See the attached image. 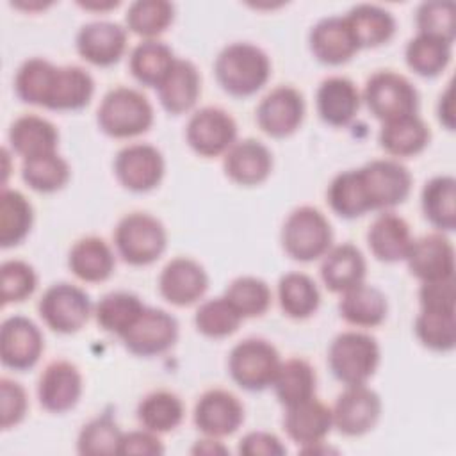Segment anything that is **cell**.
Instances as JSON below:
<instances>
[{
    "mask_svg": "<svg viewBox=\"0 0 456 456\" xmlns=\"http://www.w3.org/2000/svg\"><path fill=\"white\" fill-rule=\"evenodd\" d=\"M2 303H18L32 296L37 285L36 271L25 260H5L2 262Z\"/></svg>",
    "mask_w": 456,
    "mask_h": 456,
    "instance_id": "cell-51",
    "label": "cell"
},
{
    "mask_svg": "<svg viewBox=\"0 0 456 456\" xmlns=\"http://www.w3.org/2000/svg\"><path fill=\"white\" fill-rule=\"evenodd\" d=\"M454 2H422L415 11L419 34L435 36L449 43L454 41Z\"/></svg>",
    "mask_w": 456,
    "mask_h": 456,
    "instance_id": "cell-50",
    "label": "cell"
},
{
    "mask_svg": "<svg viewBox=\"0 0 456 456\" xmlns=\"http://www.w3.org/2000/svg\"><path fill=\"white\" fill-rule=\"evenodd\" d=\"M419 301H420V308L454 312V305H456L454 278L422 281L419 289Z\"/></svg>",
    "mask_w": 456,
    "mask_h": 456,
    "instance_id": "cell-53",
    "label": "cell"
},
{
    "mask_svg": "<svg viewBox=\"0 0 456 456\" xmlns=\"http://www.w3.org/2000/svg\"><path fill=\"white\" fill-rule=\"evenodd\" d=\"M9 142L20 157L32 159L57 151L59 132L46 118L23 114L12 121L9 128Z\"/></svg>",
    "mask_w": 456,
    "mask_h": 456,
    "instance_id": "cell-29",
    "label": "cell"
},
{
    "mask_svg": "<svg viewBox=\"0 0 456 456\" xmlns=\"http://www.w3.org/2000/svg\"><path fill=\"white\" fill-rule=\"evenodd\" d=\"M429 126L417 114L385 121L378 134L379 146L394 157H413L429 144Z\"/></svg>",
    "mask_w": 456,
    "mask_h": 456,
    "instance_id": "cell-31",
    "label": "cell"
},
{
    "mask_svg": "<svg viewBox=\"0 0 456 456\" xmlns=\"http://www.w3.org/2000/svg\"><path fill=\"white\" fill-rule=\"evenodd\" d=\"M182 399L169 390H155L146 394L137 404V420L144 429L157 435L169 433L180 426L183 419Z\"/></svg>",
    "mask_w": 456,
    "mask_h": 456,
    "instance_id": "cell-35",
    "label": "cell"
},
{
    "mask_svg": "<svg viewBox=\"0 0 456 456\" xmlns=\"http://www.w3.org/2000/svg\"><path fill=\"white\" fill-rule=\"evenodd\" d=\"M326 198L331 210L346 219L358 217L370 210L358 169H346L335 175L328 185Z\"/></svg>",
    "mask_w": 456,
    "mask_h": 456,
    "instance_id": "cell-43",
    "label": "cell"
},
{
    "mask_svg": "<svg viewBox=\"0 0 456 456\" xmlns=\"http://www.w3.org/2000/svg\"><path fill=\"white\" fill-rule=\"evenodd\" d=\"M189 146L201 157H217L237 141V123L221 107H201L187 121Z\"/></svg>",
    "mask_w": 456,
    "mask_h": 456,
    "instance_id": "cell-10",
    "label": "cell"
},
{
    "mask_svg": "<svg viewBox=\"0 0 456 456\" xmlns=\"http://www.w3.org/2000/svg\"><path fill=\"white\" fill-rule=\"evenodd\" d=\"M333 242V230L328 217L315 207L294 208L281 226V244L289 256L299 262L321 258Z\"/></svg>",
    "mask_w": 456,
    "mask_h": 456,
    "instance_id": "cell-5",
    "label": "cell"
},
{
    "mask_svg": "<svg viewBox=\"0 0 456 456\" xmlns=\"http://www.w3.org/2000/svg\"><path fill=\"white\" fill-rule=\"evenodd\" d=\"M0 426L2 429H9L18 426L25 415H27V408H28V397L25 388L11 379V378H2L0 379Z\"/></svg>",
    "mask_w": 456,
    "mask_h": 456,
    "instance_id": "cell-52",
    "label": "cell"
},
{
    "mask_svg": "<svg viewBox=\"0 0 456 456\" xmlns=\"http://www.w3.org/2000/svg\"><path fill=\"white\" fill-rule=\"evenodd\" d=\"M351 36L360 48H374L392 39L395 18L392 12L376 4H356L344 16Z\"/></svg>",
    "mask_w": 456,
    "mask_h": 456,
    "instance_id": "cell-28",
    "label": "cell"
},
{
    "mask_svg": "<svg viewBox=\"0 0 456 456\" xmlns=\"http://www.w3.org/2000/svg\"><path fill=\"white\" fill-rule=\"evenodd\" d=\"M166 171V162L153 144L134 142L116 153L114 175L118 182L134 192H148L155 189Z\"/></svg>",
    "mask_w": 456,
    "mask_h": 456,
    "instance_id": "cell-11",
    "label": "cell"
},
{
    "mask_svg": "<svg viewBox=\"0 0 456 456\" xmlns=\"http://www.w3.org/2000/svg\"><path fill=\"white\" fill-rule=\"evenodd\" d=\"M57 66L43 57L27 59L16 71L14 77V91L16 96L32 105L46 107L53 80H55Z\"/></svg>",
    "mask_w": 456,
    "mask_h": 456,
    "instance_id": "cell-40",
    "label": "cell"
},
{
    "mask_svg": "<svg viewBox=\"0 0 456 456\" xmlns=\"http://www.w3.org/2000/svg\"><path fill=\"white\" fill-rule=\"evenodd\" d=\"M121 436L123 433L116 420L109 413H103L82 426L77 438V451L84 456L118 454Z\"/></svg>",
    "mask_w": 456,
    "mask_h": 456,
    "instance_id": "cell-48",
    "label": "cell"
},
{
    "mask_svg": "<svg viewBox=\"0 0 456 456\" xmlns=\"http://www.w3.org/2000/svg\"><path fill=\"white\" fill-rule=\"evenodd\" d=\"M438 119L447 130L454 128V109H452V87H451V84H447L445 91L440 94Z\"/></svg>",
    "mask_w": 456,
    "mask_h": 456,
    "instance_id": "cell-56",
    "label": "cell"
},
{
    "mask_svg": "<svg viewBox=\"0 0 456 456\" xmlns=\"http://www.w3.org/2000/svg\"><path fill=\"white\" fill-rule=\"evenodd\" d=\"M191 452L192 454H224L228 451L217 440L208 436L205 440H198L196 445L191 449Z\"/></svg>",
    "mask_w": 456,
    "mask_h": 456,
    "instance_id": "cell-57",
    "label": "cell"
},
{
    "mask_svg": "<svg viewBox=\"0 0 456 456\" xmlns=\"http://www.w3.org/2000/svg\"><path fill=\"white\" fill-rule=\"evenodd\" d=\"M404 260L410 273L420 281L454 278V248L444 233L413 239Z\"/></svg>",
    "mask_w": 456,
    "mask_h": 456,
    "instance_id": "cell-20",
    "label": "cell"
},
{
    "mask_svg": "<svg viewBox=\"0 0 456 456\" xmlns=\"http://www.w3.org/2000/svg\"><path fill=\"white\" fill-rule=\"evenodd\" d=\"M381 415L379 395L363 385H347L331 408L333 426L346 436H362L369 433Z\"/></svg>",
    "mask_w": 456,
    "mask_h": 456,
    "instance_id": "cell-12",
    "label": "cell"
},
{
    "mask_svg": "<svg viewBox=\"0 0 456 456\" xmlns=\"http://www.w3.org/2000/svg\"><path fill=\"white\" fill-rule=\"evenodd\" d=\"M208 287V276L200 262L189 256L171 258L159 274L160 296L176 306L196 303Z\"/></svg>",
    "mask_w": 456,
    "mask_h": 456,
    "instance_id": "cell-17",
    "label": "cell"
},
{
    "mask_svg": "<svg viewBox=\"0 0 456 456\" xmlns=\"http://www.w3.org/2000/svg\"><path fill=\"white\" fill-rule=\"evenodd\" d=\"M192 419L203 435L223 438L239 429L244 420V406L230 390L212 388L198 397Z\"/></svg>",
    "mask_w": 456,
    "mask_h": 456,
    "instance_id": "cell-16",
    "label": "cell"
},
{
    "mask_svg": "<svg viewBox=\"0 0 456 456\" xmlns=\"http://www.w3.org/2000/svg\"><path fill=\"white\" fill-rule=\"evenodd\" d=\"M96 121L100 130L110 137H135L151 126L153 107L141 91L118 86L102 98Z\"/></svg>",
    "mask_w": 456,
    "mask_h": 456,
    "instance_id": "cell-2",
    "label": "cell"
},
{
    "mask_svg": "<svg viewBox=\"0 0 456 456\" xmlns=\"http://www.w3.org/2000/svg\"><path fill=\"white\" fill-rule=\"evenodd\" d=\"M280 363L278 349L260 337H249L237 342L228 356L232 379L249 392H260L273 385Z\"/></svg>",
    "mask_w": 456,
    "mask_h": 456,
    "instance_id": "cell-7",
    "label": "cell"
},
{
    "mask_svg": "<svg viewBox=\"0 0 456 456\" xmlns=\"http://www.w3.org/2000/svg\"><path fill=\"white\" fill-rule=\"evenodd\" d=\"M360 91L347 77L324 78L315 94L317 114L331 126H346L353 121L360 109Z\"/></svg>",
    "mask_w": 456,
    "mask_h": 456,
    "instance_id": "cell-24",
    "label": "cell"
},
{
    "mask_svg": "<svg viewBox=\"0 0 456 456\" xmlns=\"http://www.w3.org/2000/svg\"><path fill=\"white\" fill-rule=\"evenodd\" d=\"M34 208L30 201L16 189L4 187L0 192V244L12 248L30 232Z\"/></svg>",
    "mask_w": 456,
    "mask_h": 456,
    "instance_id": "cell-39",
    "label": "cell"
},
{
    "mask_svg": "<svg viewBox=\"0 0 456 456\" xmlns=\"http://www.w3.org/2000/svg\"><path fill=\"white\" fill-rule=\"evenodd\" d=\"M239 452L246 456H280L287 449L274 433L251 431L240 438Z\"/></svg>",
    "mask_w": 456,
    "mask_h": 456,
    "instance_id": "cell-54",
    "label": "cell"
},
{
    "mask_svg": "<svg viewBox=\"0 0 456 456\" xmlns=\"http://www.w3.org/2000/svg\"><path fill=\"white\" fill-rule=\"evenodd\" d=\"M387 297L385 294L367 283H358L342 292L338 301V312L344 321L360 328H372L385 321L387 317Z\"/></svg>",
    "mask_w": 456,
    "mask_h": 456,
    "instance_id": "cell-32",
    "label": "cell"
},
{
    "mask_svg": "<svg viewBox=\"0 0 456 456\" xmlns=\"http://www.w3.org/2000/svg\"><path fill=\"white\" fill-rule=\"evenodd\" d=\"M315 369L303 358H289L280 363L273 379L278 401L287 408L315 395Z\"/></svg>",
    "mask_w": 456,
    "mask_h": 456,
    "instance_id": "cell-38",
    "label": "cell"
},
{
    "mask_svg": "<svg viewBox=\"0 0 456 456\" xmlns=\"http://www.w3.org/2000/svg\"><path fill=\"white\" fill-rule=\"evenodd\" d=\"M223 169L239 185H258L273 171V153L262 141L246 137L226 150Z\"/></svg>",
    "mask_w": 456,
    "mask_h": 456,
    "instance_id": "cell-21",
    "label": "cell"
},
{
    "mask_svg": "<svg viewBox=\"0 0 456 456\" xmlns=\"http://www.w3.org/2000/svg\"><path fill=\"white\" fill-rule=\"evenodd\" d=\"M43 349V333L32 319L25 315L4 319L0 328V358L5 367L14 370L32 369Z\"/></svg>",
    "mask_w": 456,
    "mask_h": 456,
    "instance_id": "cell-14",
    "label": "cell"
},
{
    "mask_svg": "<svg viewBox=\"0 0 456 456\" xmlns=\"http://www.w3.org/2000/svg\"><path fill=\"white\" fill-rule=\"evenodd\" d=\"M175 18V5L167 0H135L125 12L126 27L146 39L162 34Z\"/></svg>",
    "mask_w": 456,
    "mask_h": 456,
    "instance_id": "cell-45",
    "label": "cell"
},
{
    "mask_svg": "<svg viewBox=\"0 0 456 456\" xmlns=\"http://www.w3.org/2000/svg\"><path fill=\"white\" fill-rule=\"evenodd\" d=\"M114 244L126 264L148 265L164 253L167 233L160 219L148 212L135 210L118 221Z\"/></svg>",
    "mask_w": 456,
    "mask_h": 456,
    "instance_id": "cell-4",
    "label": "cell"
},
{
    "mask_svg": "<svg viewBox=\"0 0 456 456\" xmlns=\"http://www.w3.org/2000/svg\"><path fill=\"white\" fill-rule=\"evenodd\" d=\"M68 265L78 280L98 283L112 274L116 260L110 246L102 237L87 235L71 246Z\"/></svg>",
    "mask_w": 456,
    "mask_h": 456,
    "instance_id": "cell-30",
    "label": "cell"
},
{
    "mask_svg": "<svg viewBox=\"0 0 456 456\" xmlns=\"http://www.w3.org/2000/svg\"><path fill=\"white\" fill-rule=\"evenodd\" d=\"M78 55L94 66H112L126 48V30L109 20L82 25L75 37Z\"/></svg>",
    "mask_w": 456,
    "mask_h": 456,
    "instance_id": "cell-19",
    "label": "cell"
},
{
    "mask_svg": "<svg viewBox=\"0 0 456 456\" xmlns=\"http://www.w3.org/2000/svg\"><path fill=\"white\" fill-rule=\"evenodd\" d=\"M242 319L244 317L239 314V310L224 296L203 301L194 314L196 330L210 338L232 335L237 331Z\"/></svg>",
    "mask_w": 456,
    "mask_h": 456,
    "instance_id": "cell-47",
    "label": "cell"
},
{
    "mask_svg": "<svg viewBox=\"0 0 456 456\" xmlns=\"http://www.w3.org/2000/svg\"><path fill=\"white\" fill-rule=\"evenodd\" d=\"M78 5L84 7V9H91V11H109L112 7H118L119 2H112V0L96 2V0H91V2H78Z\"/></svg>",
    "mask_w": 456,
    "mask_h": 456,
    "instance_id": "cell-58",
    "label": "cell"
},
{
    "mask_svg": "<svg viewBox=\"0 0 456 456\" xmlns=\"http://www.w3.org/2000/svg\"><path fill=\"white\" fill-rule=\"evenodd\" d=\"M256 123L271 137L294 134L305 118V98L292 86H276L256 107Z\"/></svg>",
    "mask_w": 456,
    "mask_h": 456,
    "instance_id": "cell-15",
    "label": "cell"
},
{
    "mask_svg": "<svg viewBox=\"0 0 456 456\" xmlns=\"http://www.w3.org/2000/svg\"><path fill=\"white\" fill-rule=\"evenodd\" d=\"M411 242L410 224L395 212L379 214L367 230L369 249L381 262L404 260Z\"/></svg>",
    "mask_w": 456,
    "mask_h": 456,
    "instance_id": "cell-26",
    "label": "cell"
},
{
    "mask_svg": "<svg viewBox=\"0 0 456 456\" xmlns=\"http://www.w3.org/2000/svg\"><path fill=\"white\" fill-rule=\"evenodd\" d=\"M146 306L141 297L128 290H114L105 294L94 306V317L100 328L119 338L128 331V328L139 319Z\"/></svg>",
    "mask_w": 456,
    "mask_h": 456,
    "instance_id": "cell-37",
    "label": "cell"
},
{
    "mask_svg": "<svg viewBox=\"0 0 456 456\" xmlns=\"http://www.w3.org/2000/svg\"><path fill=\"white\" fill-rule=\"evenodd\" d=\"M328 365L344 385H363L379 365L378 340L363 331H342L328 347Z\"/></svg>",
    "mask_w": 456,
    "mask_h": 456,
    "instance_id": "cell-3",
    "label": "cell"
},
{
    "mask_svg": "<svg viewBox=\"0 0 456 456\" xmlns=\"http://www.w3.org/2000/svg\"><path fill=\"white\" fill-rule=\"evenodd\" d=\"M451 55L452 43L428 34H417L404 48L408 68L420 77H436L442 73L447 68Z\"/></svg>",
    "mask_w": 456,
    "mask_h": 456,
    "instance_id": "cell-41",
    "label": "cell"
},
{
    "mask_svg": "<svg viewBox=\"0 0 456 456\" xmlns=\"http://www.w3.org/2000/svg\"><path fill=\"white\" fill-rule=\"evenodd\" d=\"M160 105L169 114H183L191 110L201 93V78L198 68L187 59H176L157 86Z\"/></svg>",
    "mask_w": 456,
    "mask_h": 456,
    "instance_id": "cell-25",
    "label": "cell"
},
{
    "mask_svg": "<svg viewBox=\"0 0 456 456\" xmlns=\"http://www.w3.org/2000/svg\"><path fill=\"white\" fill-rule=\"evenodd\" d=\"M94 93L91 73L80 66H57L53 87L46 103L52 110H78L86 107Z\"/></svg>",
    "mask_w": 456,
    "mask_h": 456,
    "instance_id": "cell-33",
    "label": "cell"
},
{
    "mask_svg": "<svg viewBox=\"0 0 456 456\" xmlns=\"http://www.w3.org/2000/svg\"><path fill=\"white\" fill-rule=\"evenodd\" d=\"M281 310L292 319H306L319 308L321 294L315 281L305 273H287L278 281Z\"/></svg>",
    "mask_w": 456,
    "mask_h": 456,
    "instance_id": "cell-42",
    "label": "cell"
},
{
    "mask_svg": "<svg viewBox=\"0 0 456 456\" xmlns=\"http://www.w3.org/2000/svg\"><path fill=\"white\" fill-rule=\"evenodd\" d=\"M358 171L370 210L401 205L411 191V173L395 159H374Z\"/></svg>",
    "mask_w": 456,
    "mask_h": 456,
    "instance_id": "cell-9",
    "label": "cell"
},
{
    "mask_svg": "<svg viewBox=\"0 0 456 456\" xmlns=\"http://www.w3.org/2000/svg\"><path fill=\"white\" fill-rule=\"evenodd\" d=\"M224 297L242 317H258L265 314L271 305V289L262 278L239 276L230 281Z\"/></svg>",
    "mask_w": 456,
    "mask_h": 456,
    "instance_id": "cell-49",
    "label": "cell"
},
{
    "mask_svg": "<svg viewBox=\"0 0 456 456\" xmlns=\"http://www.w3.org/2000/svg\"><path fill=\"white\" fill-rule=\"evenodd\" d=\"M283 428L289 438L297 445H303V449L319 445L333 428L331 408L312 395L301 403L287 406Z\"/></svg>",
    "mask_w": 456,
    "mask_h": 456,
    "instance_id": "cell-22",
    "label": "cell"
},
{
    "mask_svg": "<svg viewBox=\"0 0 456 456\" xmlns=\"http://www.w3.org/2000/svg\"><path fill=\"white\" fill-rule=\"evenodd\" d=\"M175 61L173 50L164 41L144 39L130 52V71L137 82L157 87Z\"/></svg>",
    "mask_w": 456,
    "mask_h": 456,
    "instance_id": "cell-36",
    "label": "cell"
},
{
    "mask_svg": "<svg viewBox=\"0 0 456 456\" xmlns=\"http://www.w3.org/2000/svg\"><path fill=\"white\" fill-rule=\"evenodd\" d=\"M178 338L176 319L162 310L146 306L139 319L121 337L125 347L137 356H155L166 353Z\"/></svg>",
    "mask_w": 456,
    "mask_h": 456,
    "instance_id": "cell-13",
    "label": "cell"
},
{
    "mask_svg": "<svg viewBox=\"0 0 456 456\" xmlns=\"http://www.w3.org/2000/svg\"><path fill=\"white\" fill-rule=\"evenodd\" d=\"M415 335L422 346L433 351H451L456 342L454 312L420 308L415 319Z\"/></svg>",
    "mask_w": 456,
    "mask_h": 456,
    "instance_id": "cell-46",
    "label": "cell"
},
{
    "mask_svg": "<svg viewBox=\"0 0 456 456\" xmlns=\"http://www.w3.org/2000/svg\"><path fill=\"white\" fill-rule=\"evenodd\" d=\"M37 310L50 330L68 335L78 331L87 322L91 299L78 285L59 281L43 292Z\"/></svg>",
    "mask_w": 456,
    "mask_h": 456,
    "instance_id": "cell-8",
    "label": "cell"
},
{
    "mask_svg": "<svg viewBox=\"0 0 456 456\" xmlns=\"http://www.w3.org/2000/svg\"><path fill=\"white\" fill-rule=\"evenodd\" d=\"M362 96L370 114L383 123L413 116L419 110L417 87L394 69H379L372 73L365 82Z\"/></svg>",
    "mask_w": 456,
    "mask_h": 456,
    "instance_id": "cell-6",
    "label": "cell"
},
{
    "mask_svg": "<svg viewBox=\"0 0 456 456\" xmlns=\"http://www.w3.org/2000/svg\"><path fill=\"white\" fill-rule=\"evenodd\" d=\"M308 45L314 57L330 66L344 64L358 52L344 16H326L319 20L310 28Z\"/></svg>",
    "mask_w": 456,
    "mask_h": 456,
    "instance_id": "cell-23",
    "label": "cell"
},
{
    "mask_svg": "<svg viewBox=\"0 0 456 456\" xmlns=\"http://www.w3.org/2000/svg\"><path fill=\"white\" fill-rule=\"evenodd\" d=\"M367 271L363 253L351 242L331 246L321 262V278L331 292H344L363 281Z\"/></svg>",
    "mask_w": 456,
    "mask_h": 456,
    "instance_id": "cell-27",
    "label": "cell"
},
{
    "mask_svg": "<svg viewBox=\"0 0 456 456\" xmlns=\"http://www.w3.org/2000/svg\"><path fill=\"white\" fill-rule=\"evenodd\" d=\"M214 73L228 94L240 98L251 96L269 80L271 61L260 46L248 41H235L217 53Z\"/></svg>",
    "mask_w": 456,
    "mask_h": 456,
    "instance_id": "cell-1",
    "label": "cell"
},
{
    "mask_svg": "<svg viewBox=\"0 0 456 456\" xmlns=\"http://www.w3.org/2000/svg\"><path fill=\"white\" fill-rule=\"evenodd\" d=\"M69 176V164L57 151L23 159L21 162L23 182L37 192H55L68 183Z\"/></svg>",
    "mask_w": 456,
    "mask_h": 456,
    "instance_id": "cell-44",
    "label": "cell"
},
{
    "mask_svg": "<svg viewBox=\"0 0 456 456\" xmlns=\"http://www.w3.org/2000/svg\"><path fill=\"white\" fill-rule=\"evenodd\" d=\"M424 217L438 230L452 232L456 228V180L451 175L429 178L420 192Z\"/></svg>",
    "mask_w": 456,
    "mask_h": 456,
    "instance_id": "cell-34",
    "label": "cell"
},
{
    "mask_svg": "<svg viewBox=\"0 0 456 456\" xmlns=\"http://www.w3.org/2000/svg\"><path fill=\"white\" fill-rule=\"evenodd\" d=\"M82 395V376L75 363L68 360L50 362L37 379L39 404L52 413L71 410Z\"/></svg>",
    "mask_w": 456,
    "mask_h": 456,
    "instance_id": "cell-18",
    "label": "cell"
},
{
    "mask_svg": "<svg viewBox=\"0 0 456 456\" xmlns=\"http://www.w3.org/2000/svg\"><path fill=\"white\" fill-rule=\"evenodd\" d=\"M164 452V445L160 442V438L157 436V433L150 431V429H135V431H128L123 433L121 442H119V449L118 454H162Z\"/></svg>",
    "mask_w": 456,
    "mask_h": 456,
    "instance_id": "cell-55",
    "label": "cell"
}]
</instances>
